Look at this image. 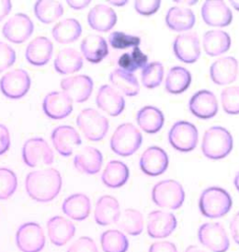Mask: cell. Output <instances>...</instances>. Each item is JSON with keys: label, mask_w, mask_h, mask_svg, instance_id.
<instances>
[{"label": "cell", "mask_w": 239, "mask_h": 252, "mask_svg": "<svg viewBox=\"0 0 239 252\" xmlns=\"http://www.w3.org/2000/svg\"><path fill=\"white\" fill-rule=\"evenodd\" d=\"M10 146V131L8 127L0 124V156L5 154Z\"/></svg>", "instance_id": "obj_49"}, {"label": "cell", "mask_w": 239, "mask_h": 252, "mask_svg": "<svg viewBox=\"0 0 239 252\" xmlns=\"http://www.w3.org/2000/svg\"><path fill=\"white\" fill-rule=\"evenodd\" d=\"M233 201L230 194L223 189L211 187L202 192L199 208L202 215L210 219H218L229 213Z\"/></svg>", "instance_id": "obj_3"}, {"label": "cell", "mask_w": 239, "mask_h": 252, "mask_svg": "<svg viewBox=\"0 0 239 252\" xmlns=\"http://www.w3.org/2000/svg\"><path fill=\"white\" fill-rule=\"evenodd\" d=\"M103 164L102 153L93 146H85L74 158V166L80 173L96 175Z\"/></svg>", "instance_id": "obj_25"}, {"label": "cell", "mask_w": 239, "mask_h": 252, "mask_svg": "<svg viewBox=\"0 0 239 252\" xmlns=\"http://www.w3.org/2000/svg\"><path fill=\"white\" fill-rule=\"evenodd\" d=\"M168 141L180 152H191L198 143V130L193 124L179 121L173 125L168 132Z\"/></svg>", "instance_id": "obj_7"}, {"label": "cell", "mask_w": 239, "mask_h": 252, "mask_svg": "<svg viewBox=\"0 0 239 252\" xmlns=\"http://www.w3.org/2000/svg\"><path fill=\"white\" fill-rule=\"evenodd\" d=\"M239 74V62L233 57L216 60L211 67V80L219 85L226 86L234 83Z\"/></svg>", "instance_id": "obj_22"}, {"label": "cell", "mask_w": 239, "mask_h": 252, "mask_svg": "<svg viewBox=\"0 0 239 252\" xmlns=\"http://www.w3.org/2000/svg\"><path fill=\"white\" fill-rule=\"evenodd\" d=\"M109 81L113 87L126 96L134 97L140 91L139 83L134 73L127 72L124 69H114L109 75Z\"/></svg>", "instance_id": "obj_36"}, {"label": "cell", "mask_w": 239, "mask_h": 252, "mask_svg": "<svg viewBox=\"0 0 239 252\" xmlns=\"http://www.w3.org/2000/svg\"><path fill=\"white\" fill-rule=\"evenodd\" d=\"M12 8L10 0H0V22L10 14Z\"/></svg>", "instance_id": "obj_52"}, {"label": "cell", "mask_w": 239, "mask_h": 252, "mask_svg": "<svg viewBox=\"0 0 239 252\" xmlns=\"http://www.w3.org/2000/svg\"><path fill=\"white\" fill-rule=\"evenodd\" d=\"M23 159L28 167L40 165H51L53 162L54 155L48 143L42 138H32L23 146Z\"/></svg>", "instance_id": "obj_9"}, {"label": "cell", "mask_w": 239, "mask_h": 252, "mask_svg": "<svg viewBox=\"0 0 239 252\" xmlns=\"http://www.w3.org/2000/svg\"><path fill=\"white\" fill-rule=\"evenodd\" d=\"M16 61V53L7 43L0 41V72L10 68Z\"/></svg>", "instance_id": "obj_46"}, {"label": "cell", "mask_w": 239, "mask_h": 252, "mask_svg": "<svg viewBox=\"0 0 239 252\" xmlns=\"http://www.w3.org/2000/svg\"><path fill=\"white\" fill-rule=\"evenodd\" d=\"M221 105L228 115L239 114V87L224 88L220 95Z\"/></svg>", "instance_id": "obj_44"}, {"label": "cell", "mask_w": 239, "mask_h": 252, "mask_svg": "<svg viewBox=\"0 0 239 252\" xmlns=\"http://www.w3.org/2000/svg\"><path fill=\"white\" fill-rule=\"evenodd\" d=\"M67 3L69 5L70 8H72L74 10H82L89 6L91 1L90 0H79V1L78 0H67Z\"/></svg>", "instance_id": "obj_53"}, {"label": "cell", "mask_w": 239, "mask_h": 252, "mask_svg": "<svg viewBox=\"0 0 239 252\" xmlns=\"http://www.w3.org/2000/svg\"><path fill=\"white\" fill-rule=\"evenodd\" d=\"M191 83V72L182 67H173L165 80V89L168 93L179 95L186 91Z\"/></svg>", "instance_id": "obj_37"}, {"label": "cell", "mask_w": 239, "mask_h": 252, "mask_svg": "<svg viewBox=\"0 0 239 252\" xmlns=\"http://www.w3.org/2000/svg\"><path fill=\"white\" fill-rule=\"evenodd\" d=\"M169 165V158L165 151L158 146L147 148L141 155L139 166L145 175L158 176L163 175Z\"/></svg>", "instance_id": "obj_14"}, {"label": "cell", "mask_w": 239, "mask_h": 252, "mask_svg": "<svg viewBox=\"0 0 239 252\" xmlns=\"http://www.w3.org/2000/svg\"><path fill=\"white\" fill-rule=\"evenodd\" d=\"M136 122L146 133L154 134L160 131L163 127L164 117L158 108L146 106L137 112Z\"/></svg>", "instance_id": "obj_32"}, {"label": "cell", "mask_w": 239, "mask_h": 252, "mask_svg": "<svg viewBox=\"0 0 239 252\" xmlns=\"http://www.w3.org/2000/svg\"><path fill=\"white\" fill-rule=\"evenodd\" d=\"M77 125L89 141L99 142L107 133L109 124L106 117L95 109L82 110L77 117Z\"/></svg>", "instance_id": "obj_6"}, {"label": "cell", "mask_w": 239, "mask_h": 252, "mask_svg": "<svg viewBox=\"0 0 239 252\" xmlns=\"http://www.w3.org/2000/svg\"><path fill=\"white\" fill-rule=\"evenodd\" d=\"M53 54V44L46 37L33 39L26 51V58L29 63L36 67L46 65Z\"/></svg>", "instance_id": "obj_24"}, {"label": "cell", "mask_w": 239, "mask_h": 252, "mask_svg": "<svg viewBox=\"0 0 239 252\" xmlns=\"http://www.w3.org/2000/svg\"><path fill=\"white\" fill-rule=\"evenodd\" d=\"M121 215L119 202L112 196L99 198L95 209V220L98 225L107 226L118 221Z\"/></svg>", "instance_id": "obj_26"}, {"label": "cell", "mask_w": 239, "mask_h": 252, "mask_svg": "<svg viewBox=\"0 0 239 252\" xmlns=\"http://www.w3.org/2000/svg\"><path fill=\"white\" fill-rule=\"evenodd\" d=\"M108 42L112 48L124 50L130 47H138L140 44V39L124 32L115 31L109 35Z\"/></svg>", "instance_id": "obj_45"}, {"label": "cell", "mask_w": 239, "mask_h": 252, "mask_svg": "<svg viewBox=\"0 0 239 252\" xmlns=\"http://www.w3.org/2000/svg\"><path fill=\"white\" fill-rule=\"evenodd\" d=\"M43 111L52 119H63L68 117L73 110V101L65 92H51L43 100Z\"/></svg>", "instance_id": "obj_19"}, {"label": "cell", "mask_w": 239, "mask_h": 252, "mask_svg": "<svg viewBox=\"0 0 239 252\" xmlns=\"http://www.w3.org/2000/svg\"><path fill=\"white\" fill-rule=\"evenodd\" d=\"M152 198L157 206L176 210L184 203L185 192L182 185L176 180H163L153 187Z\"/></svg>", "instance_id": "obj_5"}, {"label": "cell", "mask_w": 239, "mask_h": 252, "mask_svg": "<svg viewBox=\"0 0 239 252\" xmlns=\"http://www.w3.org/2000/svg\"><path fill=\"white\" fill-rule=\"evenodd\" d=\"M83 66L81 55L73 48H65L58 53L54 60V68L60 74H71Z\"/></svg>", "instance_id": "obj_33"}, {"label": "cell", "mask_w": 239, "mask_h": 252, "mask_svg": "<svg viewBox=\"0 0 239 252\" xmlns=\"http://www.w3.org/2000/svg\"><path fill=\"white\" fill-rule=\"evenodd\" d=\"M80 50L87 61L97 64L106 58L108 55V47L106 39L98 35H89L84 38Z\"/></svg>", "instance_id": "obj_29"}, {"label": "cell", "mask_w": 239, "mask_h": 252, "mask_svg": "<svg viewBox=\"0 0 239 252\" xmlns=\"http://www.w3.org/2000/svg\"><path fill=\"white\" fill-rule=\"evenodd\" d=\"M110 4H113L115 6H125L127 1H108Z\"/></svg>", "instance_id": "obj_55"}, {"label": "cell", "mask_w": 239, "mask_h": 252, "mask_svg": "<svg viewBox=\"0 0 239 252\" xmlns=\"http://www.w3.org/2000/svg\"><path fill=\"white\" fill-rule=\"evenodd\" d=\"M185 252H207L205 251H203L200 248L196 247V246H190L189 248H187V250L185 251Z\"/></svg>", "instance_id": "obj_54"}, {"label": "cell", "mask_w": 239, "mask_h": 252, "mask_svg": "<svg viewBox=\"0 0 239 252\" xmlns=\"http://www.w3.org/2000/svg\"><path fill=\"white\" fill-rule=\"evenodd\" d=\"M148 64V56L139 47H134L131 52L125 53L120 57L118 65L121 69L133 73L139 68H143Z\"/></svg>", "instance_id": "obj_41"}, {"label": "cell", "mask_w": 239, "mask_h": 252, "mask_svg": "<svg viewBox=\"0 0 239 252\" xmlns=\"http://www.w3.org/2000/svg\"><path fill=\"white\" fill-rule=\"evenodd\" d=\"M17 176L8 168H0V200H7L17 189Z\"/></svg>", "instance_id": "obj_43"}, {"label": "cell", "mask_w": 239, "mask_h": 252, "mask_svg": "<svg viewBox=\"0 0 239 252\" xmlns=\"http://www.w3.org/2000/svg\"><path fill=\"white\" fill-rule=\"evenodd\" d=\"M101 247L104 252H126L129 241L124 233L119 230H107L101 234Z\"/></svg>", "instance_id": "obj_40"}, {"label": "cell", "mask_w": 239, "mask_h": 252, "mask_svg": "<svg viewBox=\"0 0 239 252\" xmlns=\"http://www.w3.org/2000/svg\"><path fill=\"white\" fill-rule=\"evenodd\" d=\"M15 239L16 245L22 252H40L46 245L43 229L36 222H27L21 225Z\"/></svg>", "instance_id": "obj_8"}, {"label": "cell", "mask_w": 239, "mask_h": 252, "mask_svg": "<svg viewBox=\"0 0 239 252\" xmlns=\"http://www.w3.org/2000/svg\"><path fill=\"white\" fill-rule=\"evenodd\" d=\"M34 31V24L27 14L17 13L7 21L2 33L10 42L20 44L31 37Z\"/></svg>", "instance_id": "obj_13"}, {"label": "cell", "mask_w": 239, "mask_h": 252, "mask_svg": "<svg viewBox=\"0 0 239 252\" xmlns=\"http://www.w3.org/2000/svg\"><path fill=\"white\" fill-rule=\"evenodd\" d=\"M202 17L211 27L225 28L232 23L233 14L223 1L208 0L202 7Z\"/></svg>", "instance_id": "obj_16"}, {"label": "cell", "mask_w": 239, "mask_h": 252, "mask_svg": "<svg viewBox=\"0 0 239 252\" xmlns=\"http://www.w3.org/2000/svg\"><path fill=\"white\" fill-rule=\"evenodd\" d=\"M62 210L68 218L81 221L86 220L91 213V201L85 194H73L65 200Z\"/></svg>", "instance_id": "obj_28"}, {"label": "cell", "mask_w": 239, "mask_h": 252, "mask_svg": "<svg viewBox=\"0 0 239 252\" xmlns=\"http://www.w3.org/2000/svg\"><path fill=\"white\" fill-rule=\"evenodd\" d=\"M51 138L58 153L63 157L72 155L77 147L81 145L80 136L73 126H57L52 132Z\"/></svg>", "instance_id": "obj_18"}, {"label": "cell", "mask_w": 239, "mask_h": 252, "mask_svg": "<svg viewBox=\"0 0 239 252\" xmlns=\"http://www.w3.org/2000/svg\"><path fill=\"white\" fill-rule=\"evenodd\" d=\"M233 146L234 141L229 130L222 126H212L204 134L202 151L211 159H221L229 155Z\"/></svg>", "instance_id": "obj_2"}, {"label": "cell", "mask_w": 239, "mask_h": 252, "mask_svg": "<svg viewBox=\"0 0 239 252\" xmlns=\"http://www.w3.org/2000/svg\"><path fill=\"white\" fill-rule=\"evenodd\" d=\"M31 87V79L27 70L16 68L7 72L0 80V90L5 97L19 99L27 95Z\"/></svg>", "instance_id": "obj_10"}, {"label": "cell", "mask_w": 239, "mask_h": 252, "mask_svg": "<svg viewBox=\"0 0 239 252\" xmlns=\"http://www.w3.org/2000/svg\"><path fill=\"white\" fill-rule=\"evenodd\" d=\"M149 252H178L176 245L169 241L153 243Z\"/></svg>", "instance_id": "obj_50"}, {"label": "cell", "mask_w": 239, "mask_h": 252, "mask_svg": "<svg viewBox=\"0 0 239 252\" xmlns=\"http://www.w3.org/2000/svg\"><path fill=\"white\" fill-rule=\"evenodd\" d=\"M161 7V1L159 0H136L134 2L135 10L145 16L153 15Z\"/></svg>", "instance_id": "obj_47"}, {"label": "cell", "mask_w": 239, "mask_h": 252, "mask_svg": "<svg viewBox=\"0 0 239 252\" xmlns=\"http://www.w3.org/2000/svg\"><path fill=\"white\" fill-rule=\"evenodd\" d=\"M61 88L72 101L82 103L92 95L94 82L86 75H77L63 79Z\"/></svg>", "instance_id": "obj_17"}, {"label": "cell", "mask_w": 239, "mask_h": 252, "mask_svg": "<svg viewBox=\"0 0 239 252\" xmlns=\"http://www.w3.org/2000/svg\"><path fill=\"white\" fill-rule=\"evenodd\" d=\"M234 185L236 187V189L239 190V172L235 176V179H234Z\"/></svg>", "instance_id": "obj_56"}, {"label": "cell", "mask_w": 239, "mask_h": 252, "mask_svg": "<svg viewBox=\"0 0 239 252\" xmlns=\"http://www.w3.org/2000/svg\"><path fill=\"white\" fill-rule=\"evenodd\" d=\"M67 252H98V249L92 238L82 236L73 243Z\"/></svg>", "instance_id": "obj_48"}, {"label": "cell", "mask_w": 239, "mask_h": 252, "mask_svg": "<svg viewBox=\"0 0 239 252\" xmlns=\"http://www.w3.org/2000/svg\"><path fill=\"white\" fill-rule=\"evenodd\" d=\"M173 50L176 58L186 64L196 62L201 55L198 35L195 32H187L179 35L174 40Z\"/></svg>", "instance_id": "obj_12"}, {"label": "cell", "mask_w": 239, "mask_h": 252, "mask_svg": "<svg viewBox=\"0 0 239 252\" xmlns=\"http://www.w3.org/2000/svg\"><path fill=\"white\" fill-rule=\"evenodd\" d=\"M191 114L201 119H210L218 113L217 97L209 90H201L196 92L189 102Z\"/></svg>", "instance_id": "obj_20"}, {"label": "cell", "mask_w": 239, "mask_h": 252, "mask_svg": "<svg viewBox=\"0 0 239 252\" xmlns=\"http://www.w3.org/2000/svg\"><path fill=\"white\" fill-rule=\"evenodd\" d=\"M116 223L122 231L129 235L136 236L143 232V215L135 209H125Z\"/></svg>", "instance_id": "obj_38"}, {"label": "cell", "mask_w": 239, "mask_h": 252, "mask_svg": "<svg viewBox=\"0 0 239 252\" xmlns=\"http://www.w3.org/2000/svg\"><path fill=\"white\" fill-rule=\"evenodd\" d=\"M178 221L172 213L156 210L149 214L147 232L152 238H165L176 230Z\"/></svg>", "instance_id": "obj_15"}, {"label": "cell", "mask_w": 239, "mask_h": 252, "mask_svg": "<svg viewBox=\"0 0 239 252\" xmlns=\"http://www.w3.org/2000/svg\"><path fill=\"white\" fill-rule=\"evenodd\" d=\"M101 178L106 187L118 189L128 181L129 169L127 165L120 160H111L106 166Z\"/></svg>", "instance_id": "obj_34"}, {"label": "cell", "mask_w": 239, "mask_h": 252, "mask_svg": "<svg viewBox=\"0 0 239 252\" xmlns=\"http://www.w3.org/2000/svg\"><path fill=\"white\" fill-rule=\"evenodd\" d=\"M231 2V4H232V6L236 9L237 10H239V0H231L230 1Z\"/></svg>", "instance_id": "obj_57"}, {"label": "cell", "mask_w": 239, "mask_h": 252, "mask_svg": "<svg viewBox=\"0 0 239 252\" xmlns=\"http://www.w3.org/2000/svg\"><path fill=\"white\" fill-rule=\"evenodd\" d=\"M35 15L43 24H52L64 14L62 4L54 0H40L34 8Z\"/></svg>", "instance_id": "obj_39"}, {"label": "cell", "mask_w": 239, "mask_h": 252, "mask_svg": "<svg viewBox=\"0 0 239 252\" xmlns=\"http://www.w3.org/2000/svg\"><path fill=\"white\" fill-rule=\"evenodd\" d=\"M96 104L98 108L111 117L120 116L125 108L124 97L115 88L104 85L99 88L96 95Z\"/></svg>", "instance_id": "obj_21"}, {"label": "cell", "mask_w": 239, "mask_h": 252, "mask_svg": "<svg viewBox=\"0 0 239 252\" xmlns=\"http://www.w3.org/2000/svg\"><path fill=\"white\" fill-rule=\"evenodd\" d=\"M230 231L234 241L239 245V212L233 217L230 222Z\"/></svg>", "instance_id": "obj_51"}, {"label": "cell", "mask_w": 239, "mask_h": 252, "mask_svg": "<svg viewBox=\"0 0 239 252\" xmlns=\"http://www.w3.org/2000/svg\"><path fill=\"white\" fill-rule=\"evenodd\" d=\"M141 144V132L131 123H125L118 126L110 139L112 151L122 157L133 155L139 149Z\"/></svg>", "instance_id": "obj_4"}, {"label": "cell", "mask_w": 239, "mask_h": 252, "mask_svg": "<svg viewBox=\"0 0 239 252\" xmlns=\"http://www.w3.org/2000/svg\"><path fill=\"white\" fill-rule=\"evenodd\" d=\"M47 229L51 242L57 247L65 246L76 233L75 225L61 216L50 219L47 222Z\"/></svg>", "instance_id": "obj_23"}, {"label": "cell", "mask_w": 239, "mask_h": 252, "mask_svg": "<svg viewBox=\"0 0 239 252\" xmlns=\"http://www.w3.org/2000/svg\"><path fill=\"white\" fill-rule=\"evenodd\" d=\"M163 73L162 63L152 62L147 64L141 72V81L144 87L149 89L159 87L163 81Z\"/></svg>", "instance_id": "obj_42"}, {"label": "cell", "mask_w": 239, "mask_h": 252, "mask_svg": "<svg viewBox=\"0 0 239 252\" xmlns=\"http://www.w3.org/2000/svg\"><path fill=\"white\" fill-rule=\"evenodd\" d=\"M82 33L80 22L73 18L63 20L53 29V36L61 44H68L76 41Z\"/></svg>", "instance_id": "obj_35"}, {"label": "cell", "mask_w": 239, "mask_h": 252, "mask_svg": "<svg viewBox=\"0 0 239 252\" xmlns=\"http://www.w3.org/2000/svg\"><path fill=\"white\" fill-rule=\"evenodd\" d=\"M116 23V12L104 4L96 5L88 13V24L92 30L107 32L114 28Z\"/></svg>", "instance_id": "obj_27"}, {"label": "cell", "mask_w": 239, "mask_h": 252, "mask_svg": "<svg viewBox=\"0 0 239 252\" xmlns=\"http://www.w3.org/2000/svg\"><path fill=\"white\" fill-rule=\"evenodd\" d=\"M62 189V176L56 169L49 168L29 173L26 189L29 196L39 203L54 200Z\"/></svg>", "instance_id": "obj_1"}, {"label": "cell", "mask_w": 239, "mask_h": 252, "mask_svg": "<svg viewBox=\"0 0 239 252\" xmlns=\"http://www.w3.org/2000/svg\"><path fill=\"white\" fill-rule=\"evenodd\" d=\"M165 23L168 29L174 31H187L193 28L195 24V15L190 9L173 7L166 13Z\"/></svg>", "instance_id": "obj_30"}, {"label": "cell", "mask_w": 239, "mask_h": 252, "mask_svg": "<svg viewBox=\"0 0 239 252\" xmlns=\"http://www.w3.org/2000/svg\"><path fill=\"white\" fill-rule=\"evenodd\" d=\"M198 239L212 252H226L229 250V238L220 223L203 224L198 230Z\"/></svg>", "instance_id": "obj_11"}, {"label": "cell", "mask_w": 239, "mask_h": 252, "mask_svg": "<svg viewBox=\"0 0 239 252\" xmlns=\"http://www.w3.org/2000/svg\"><path fill=\"white\" fill-rule=\"evenodd\" d=\"M203 46L209 56H220L226 53L231 47L229 34L222 30L208 31L203 38Z\"/></svg>", "instance_id": "obj_31"}]
</instances>
